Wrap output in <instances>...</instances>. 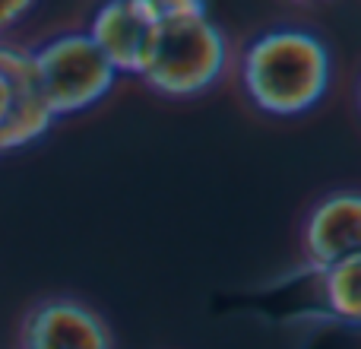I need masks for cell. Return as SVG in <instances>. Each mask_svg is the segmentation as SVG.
<instances>
[{"label":"cell","mask_w":361,"mask_h":349,"mask_svg":"<svg viewBox=\"0 0 361 349\" xmlns=\"http://www.w3.org/2000/svg\"><path fill=\"white\" fill-rule=\"evenodd\" d=\"M247 102L273 118H298L326 99L333 83V54L305 25H273L254 35L238 61Z\"/></svg>","instance_id":"obj_1"},{"label":"cell","mask_w":361,"mask_h":349,"mask_svg":"<svg viewBox=\"0 0 361 349\" xmlns=\"http://www.w3.org/2000/svg\"><path fill=\"white\" fill-rule=\"evenodd\" d=\"M228 70V38L209 13L171 16L152 25L140 80L165 99H197Z\"/></svg>","instance_id":"obj_2"},{"label":"cell","mask_w":361,"mask_h":349,"mask_svg":"<svg viewBox=\"0 0 361 349\" xmlns=\"http://www.w3.org/2000/svg\"><path fill=\"white\" fill-rule=\"evenodd\" d=\"M29 57L42 102L54 121L99 105L118 83V73L86 32L51 35L35 45Z\"/></svg>","instance_id":"obj_3"},{"label":"cell","mask_w":361,"mask_h":349,"mask_svg":"<svg viewBox=\"0 0 361 349\" xmlns=\"http://www.w3.org/2000/svg\"><path fill=\"white\" fill-rule=\"evenodd\" d=\"M51 127L29 51L0 38V156L38 143Z\"/></svg>","instance_id":"obj_4"},{"label":"cell","mask_w":361,"mask_h":349,"mask_svg":"<svg viewBox=\"0 0 361 349\" xmlns=\"http://www.w3.org/2000/svg\"><path fill=\"white\" fill-rule=\"evenodd\" d=\"M301 254L320 273L361 257V197L355 191L326 194L311 206L301 225Z\"/></svg>","instance_id":"obj_5"},{"label":"cell","mask_w":361,"mask_h":349,"mask_svg":"<svg viewBox=\"0 0 361 349\" xmlns=\"http://www.w3.org/2000/svg\"><path fill=\"white\" fill-rule=\"evenodd\" d=\"M19 349H111V331L82 302L44 299L19 324Z\"/></svg>","instance_id":"obj_6"},{"label":"cell","mask_w":361,"mask_h":349,"mask_svg":"<svg viewBox=\"0 0 361 349\" xmlns=\"http://www.w3.org/2000/svg\"><path fill=\"white\" fill-rule=\"evenodd\" d=\"M86 35L105 54V61L111 64V70L118 76H140L146 48H149L152 23L140 13L137 0H111V4L95 10Z\"/></svg>","instance_id":"obj_7"},{"label":"cell","mask_w":361,"mask_h":349,"mask_svg":"<svg viewBox=\"0 0 361 349\" xmlns=\"http://www.w3.org/2000/svg\"><path fill=\"white\" fill-rule=\"evenodd\" d=\"M358 276H361V257L336 264L324 270V302L326 312L343 324H358L361 318V299H358Z\"/></svg>","instance_id":"obj_8"},{"label":"cell","mask_w":361,"mask_h":349,"mask_svg":"<svg viewBox=\"0 0 361 349\" xmlns=\"http://www.w3.org/2000/svg\"><path fill=\"white\" fill-rule=\"evenodd\" d=\"M29 10H32L29 0H0V35L6 29H13L16 23H23L29 16Z\"/></svg>","instance_id":"obj_9"}]
</instances>
